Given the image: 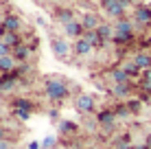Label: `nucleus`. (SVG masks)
I'll return each instance as SVG.
<instances>
[{
	"instance_id": "nucleus-1",
	"label": "nucleus",
	"mask_w": 151,
	"mask_h": 149,
	"mask_svg": "<svg viewBox=\"0 0 151 149\" xmlns=\"http://www.w3.org/2000/svg\"><path fill=\"white\" fill-rule=\"evenodd\" d=\"M44 94L48 101H53V103H64L66 99H68V86L64 83V81L59 79H48L44 83Z\"/></svg>"
},
{
	"instance_id": "nucleus-2",
	"label": "nucleus",
	"mask_w": 151,
	"mask_h": 149,
	"mask_svg": "<svg viewBox=\"0 0 151 149\" xmlns=\"http://www.w3.org/2000/svg\"><path fill=\"white\" fill-rule=\"evenodd\" d=\"M129 4H132L129 0H101V7L105 9V13L110 18H116V20H121L125 15V9Z\"/></svg>"
},
{
	"instance_id": "nucleus-3",
	"label": "nucleus",
	"mask_w": 151,
	"mask_h": 149,
	"mask_svg": "<svg viewBox=\"0 0 151 149\" xmlns=\"http://www.w3.org/2000/svg\"><path fill=\"white\" fill-rule=\"evenodd\" d=\"M75 107H77V112H81V114H90V112H94V99H92L90 94H77Z\"/></svg>"
},
{
	"instance_id": "nucleus-4",
	"label": "nucleus",
	"mask_w": 151,
	"mask_h": 149,
	"mask_svg": "<svg viewBox=\"0 0 151 149\" xmlns=\"http://www.w3.org/2000/svg\"><path fill=\"white\" fill-rule=\"evenodd\" d=\"M50 48H53V53L57 55V57H61V59H66L70 55V44L66 42V40H61V37H53V42H50Z\"/></svg>"
},
{
	"instance_id": "nucleus-5",
	"label": "nucleus",
	"mask_w": 151,
	"mask_h": 149,
	"mask_svg": "<svg viewBox=\"0 0 151 149\" xmlns=\"http://www.w3.org/2000/svg\"><path fill=\"white\" fill-rule=\"evenodd\" d=\"M134 20L140 24V27H149L151 24V7H136V11H134Z\"/></svg>"
},
{
	"instance_id": "nucleus-6",
	"label": "nucleus",
	"mask_w": 151,
	"mask_h": 149,
	"mask_svg": "<svg viewBox=\"0 0 151 149\" xmlns=\"http://www.w3.org/2000/svg\"><path fill=\"white\" fill-rule=\"evenodd\" d=\"M72 50H75L77 57H86V55H90L94 48H92V44L88 42L86 37H79V40H75V44H72Z\"/></svg>"
},
{
	"instance_id": "nucleus-7",
	"label": "nucleus",
	"mask_w": 151,
	"mask_h": 149,
	"mask_svg": "<svg viewBox=\"0 0 151 149\" xmlns=\"http://www.w3.org/2000/svg\"><path fill=\"white\" fill-rule=\"evenodd\" d=\"M2 27H4V31H9V33H20V29H22V20H20L18 15L9 13V15H4Z\"/></svg>"
},
{
	"instance_id": "nucleus-8",
	"label": "nucleus",
	"mask_w": 151,
	"mask_h": 149,
	"mask_svg": "<svg viewBox=\"0 0 151 149\" xmlns=\"http://www.w3.org/2000/svg\"><path fill=\"white\" fill-rule=\"evenodd\" d=\"M110 81L112 83H132V77L125 73L123 66H116V68L110 70Z\"/></svg>"
},
{
	"instance_id": "nucleus-9",
	"label": "nucleus",
	"mask_w": 151,
	"mask_h": 149,
	"mask_svg": "<svg viewBox=\"0 0 151 149\" xmlns=\"http://www.w3.org/2000/svg\"><path fill=\"white\" fill-rule=\"evenodd\" d=\"M96 121H99V125L110 130V127H114V123H116V114H114V110H101L96 114Z\"/></svg>"
},
{
	"instance_id": "nucleus-10",
	"label": "nucleus",
	"mask_w": 151,
	"mask_h": 149,
	"mask_svg": "<svg viewBox=\"0 0 151 149\" xmlns=\"http://www.w3.org/2000/svg\"><path fill=\"white\" fill-rule=\"evenodd\" d=\"M64 33L68 35V37H75V40H79V37H83L86 29H83L81 20H75V22H70V24H66V27H64Z\"/></svg>"
},
{
	"instance_id": "nucleus-11",
	"label": "nucleus",
	"mask_w": 151,
	"mask_h": 149,
	"mask_svg": "<svg viewBox=\"0 0 151 149\" xmlns=\"http://www.w3.org/2000/svg\"><path fill=\"white\" fill-rule=\"evenodd\" d=\"M132 59L136 61V66L140 70H149L151 68V53H149V50H138Z\"/></svg>"
},
{
	"instance_id": "nucleus-12",
	"label": "nucleus",
	"mask_w": 151,
	"mask_h": 149,
	"mask_svg": "<svg viewBox=\"0 0 151 149\" xmlns=\"http://www.w3.org/2000/svg\"><path fill=\"white\" fill-rule=\"evenodd\" d=\"M11 55L15 57V61L18 64H27V59H29V55H31V48H29V44H20V46H15V48L11 50Z\"/></svg>"
},
{
	"instance_id": "nucleus-13",
	"label": "nucleus",
	"mask_w": 151,
	"mask_h": 149,
	"mask_svg": "<svg viewBox=\"0 0 151 149\" xmlns=\"http://www.w3.org/2000/svg\"><path fill=\"white\" fill-rule=\"evenodd\" d=\"M125 33H134V24H132V20L121 18L114 24V35H125Z\"/></svg>"
},
{
	"instance_id": "nucleus-14",
	"label": "nucleus",
	"mask_w": 151,
	"mask_h": 149,
	"mask_svg": "<svg viewBox=\"0 0 151 149\" xmlns=\"http://www.w3.org/2000/svg\"><path fill=\"white\" fill-rule=\"evenodd\" d=\"M81 24H83V29H86V31H96L99 27H101L96 13H86V15L81 18Z\"/></svg>"
},
{
	"instance_id": "nucleus-15",
	"label": "nucleus",
	"mask_w": 151,
	"mask_h": 149,
	"mask_svg": "<svg viewBox=\"0 0 151 149\" xmlns=\"http://www.w3.org/2000/svg\"><path fill=\"white\" fill-rule=\"evenodd\" d=\"M112 94L116 99H125L132 94V83H112Z\"/></svg>"
},
{
	"instance_id": "nucleus-16",
	"label": "nucleus",
	"mask_w": 151,
	"mask_h": 149,
	"mask_svg": "<svg viewBox=\"0 0 151 149\" xmlns=\"http://www.w3.org/2000/svg\"><path fill=\"white\" fill-rule=\"evenodd\" d=\"M55 20L59 24H70V22H75V13H72V9H57V13H55Z\"/></svg>"
},
{
	"instance_id": "nucleus-17",
	"label": "nucleus",
	"mask_w": 151,
	"mask_h": 149,
	"mask_svg": "<svg viewBox=\"0 0 151 149\" xmlns=\"http://www.w3.org/2000/svg\"><path fill=\"white\" fill-rule=\"evenodd\" d=\"M83 37L92 44V48H101V46L105 44V42H103V37L99 35V31H86V33H83Z\"/></svg>"
},
{
	"instance_id": "nucleus-18",
	"label": "nucleus",
	"mask_w": 151,
	"mask_h": 149,
	"mask_svg": "<svg viewBox=\"0 0 151 149\" xmlns=\"http://www.w3.org/2000/svg\"><path fill=\"white\" fill-rule=\"evenodd\" d=\"M18 68V61H15L13 55H7V57H0V70L2 73H11V70Z\"/></svg>"
},
{
	"instance_id": "nucleus-19",
	"label": "nucleus",
	"mask_w": 151,
	"mask_h": 149,
	"mask_svg": "<svg viewBox=\"0 0 151 149\" xmlns=\"http://www.w3.org/2000/svg\"><path fill=\"white\" fill-rule=\"evenodd\" d=\"M2 42L7 44V46H11V48H15V46H20L22 44V37H20V33H4V37H2Z\"/></svg>"
},
{
	"instance_id": "nucleus-20",
	"label": "nucleus",
	"mask_w": 151,
	"mask_h": 149,
	"mask_svg": "<svg viewBox=\"0 0 151 149\" xmlns=\"http://www.w3.org/2000/svg\"><path fill=\"white\" fill-rule=\"evenodd\" d=\"M114 149H134V147H132V140H129V136H127V134L114 136Z\"/></svg>"
},
{
	"instance_id": "nucleus-21",
	"label": "nucleus",
	"mask_w": 151,
	"mask_h": 149,
	"mask_svg": "<svg viewBox=\"0 0 151 149\" xmlns=\"http://www.w3.org/2000/svg\"><path fill=\"white\" fill-rule=\"evenodd\" d=\"M114 114L121 116V119H127V116H132V107H129V103H116L114 105Z\"/></svg>"
},
{
	"instance_id": "nucleus-22",
	"label": "nucleus",
	"mask_w": 151,
	"mask_h": 149,
	"mask_svg": "<svg viewBox=\"0 0 151 149\" xmlns=\"http://www.w3.org/2000/svg\"><path fill=\"white\" fill-rule=\"evenodd\" d=\"M96 31H99V35L103 37V42H107V40H114V27H110V24H101Z\"/></svg>"
},
{
	"instance_id": "nucleus-23",
	"label": "nucleus",
	"mask_w": 151,
	"mask_h": 149,
	"mask_svg": "<svg viewBox=\"0 0 151 149\" xmlns=\"http://www.w3.org/2000/svg\"><path fill=\"white\" fill-rule=\"evenodd\" d=\"M123 68H125V73H127L129 77H132V79H136V77L140 75V68H138V66H136V61H125V64H123Z\"/></svg>"
},
{
	"instance_id": "nucleus-24",
	"label": "nucleus",
	"mask_w": 151,
	"mask_h": 149,
	"mask_svg": "<svg viewBox=\"0 0 151 149\" xmlns=\"http://www.w3.org/2000/svg\"><path fill=\"white\" fill-rule=\"evenodd\" d=\"M77 130H79V127H77L75 123H70V121H61L59 123V132H61V134H68L70 136V134H75Z\"/></svg>"
},
{
	"instance_id": "nucleus-25",
	"label": "nucleus",
	"mask_w": 151,
	"mask_h": 149,
	"mask_svg": "<svg viewBox=\"0 0 151 149\" xmlns=\"http://www.w3.org/2000/svg\"><path fill=\"white\" fill-rule=\"evenodd\" d=\"M13 110H33V105H31L29 99H24V96H18V99L13 101Z\"/></svg>"
},
{
	"instance_id": "nucleus-26",
	"label": "nucleus",
	"mask_w": 151,
	"mask_h": 149,
	"mask_svg": "<svg viewBox=\"0 0 151 149\" xmlns=\"http://www.w3.org/2000/svg\"><path fill=\"white\" fill-rule=\"evenodd\" d=\"M13 116H15L18 121H29L31 110H13Z\"/></svg>"
},
{
	"instance_id": "nucleus-27",
	"label": "nucleus",
	"mask_w": 151,
	"mask_h": 149,
	"mask_svg": "<svg viewBox=\"0 0 151 149\" xmlns=\"http://www.w3.org/2000/svg\"><path fill=\"white\" fill-rule=\"evenodd\" d=\"M11 50H13L11 46H7L2 40H0V57H7V55H11Z\"/></svg>"
},
{
	"instance_id": "nucleus-28",
	"label": "nucleus",
	"mask_w": 151,
	"mask_h": 149,
	"mask_svg": "<svg viewBox=\"0 0 151 149\" xmlns=\"http://www.w3.org/2000/svg\"><path fill=\"white\" fill-rule=\"evenodd\" d=\"M55 147V138H44L42 140V149H53Z\"/></svg>"
},
{
	"instance_id": "nucleus-29",
	"label": "nucleus",
	"mask_w": 151,
	"mask_h": 149,
	"mask_svg": "<svg viewBox=\"0 0 151 149\" xmlns=\"http://www.w3.org/2000/svg\"><path fill=\"white\" fill-rule=\"evenodd\" d=\"M127 103H129V107H132V112H134V114H136V112L140 110V101H138V99H129Z\"/></svg>"
},
{
	"instance_id": "nucleus-30",
	"label": "nucleus",
	"mask_w": 151,
	"mask_h": 149,
	"mask_svg": "<svg viewBox=\"0 0 151 149\" xmlns=\"http://www.w3.org/2000/svg\"><path fill=\"white\" fill-rule=\"evenodd\" d=\"M0 149H11V143H9V138H7V140H0Z\"/></svg>"
},
{
	"instance_id": "nucleus-31",
	"label": "nucleus",
	"mask_w": 151,
	"mask_h": 149,
	"mask_svg": "<svg viewBox=\"0 0 151 149\" xmlns=\"http://www.w3.org/2000/svg\"><path fill=\"white\" fill-rule=\"evenodd\" d=\"M142 81H147V83H151V68L149 70H145V79Z\"/></svg>"
},
{
	"instance_id": "nucleus-32",
	"label": "nucleus",
	"mask_w": 151,
	"mask_h": 149,
	"mask_svg": "<svg viewBox=\"0 0 151 149\" xmlns=\"http://www.w3.org/2000/svg\"><path fill=\"white\" fill-rule=\"evenodd\" d=\"M29 149H42V143H29Z\"/></svg>"
},
{
	"instance_id": "nucleus-33",
	"label": "nucleus",
	"mask_w": 151,
	"mask_h": 149,
	"mask_svg": "<svg viewBox=\"0 0 151 149\" xmlns=\"http://www.w3.org/2000/svg\"><path fill=\"white\" fill-rule=\"evenodd\" d=\"M0 140H7V130L4 127H0Z\"/></svg>"
},
{
	"instance_id": "nucleus-34",
	"label": "nucleus",
	"mask_w": 151,
	"mask_h": 149,
	"mask_svg": "<svg viewBox=\"0 0 151 149\" xmlns=\"http://www.w3.org/2000/svg\"><path fill=\"white\" fill-rule=\"evenodd\" d=\"M0 94H4V83H2V77H0Z\"/></svg>"
},
{
	"instance_id": "nucleus-35",
	"label": "nucleus",
	"mask_w": 151,
	"mask_h": 149,
	"mask_svg": "<svg viewBox=\"0 0 151 149\" xmlns=\"http://www.w3.org/2000/svg\"><path fill=\"white\" fill-rule=\"evenodd\" d=\"M4 33H7V31H4V27H2V24H0V40L4 37Z\"/></svg>"
},
{
	"instance_id": "nucleus-36",
	"label": "nucleus",
	"mask_w": 151,
	"mask_h": 149,
	"mask_svg": "<svg viewBox=\"0 0 151 149\" xmlns=\"http://www.w3.org/2000/svg\"><path fill=\"white\" fill-rule=\"evenodd\" d=\"M145 145H147V147H149V149H151V134H149V136H147V140H145Z\"/></svg>"
},
{
	"instance_id": "nucleus-37",
	"label": "nucleus",
	"mask_w": 151,
	"mask_h": 149,
	"mask_svg": "<svg viewBox=\"0 0 151 149\" xmlns=\"http://www.w3.org/2000/svg\"><path fill=\"white\" fill-rule=\"evenodd\" d=\"M134 149H149L147 145H138V147H134Z\"/></svg>"
},
{
	"instance_id": "nucleus-38",
	"label": "nucleus",
	"mask_w": 151,
	"mask_h": 149,
	"mask_svg": "<svg viewBox=\"0 0 151 149\" xmlns=\"http://www.w3.org/2000/svg\"><path fill=\"white\" fill-rule=\"evenodd\" d=\"M147 46H151V35H149V37H147Z\"/></svg>"
},
{
	"instance_id": "nucleus-39",
	"label": "nucleus",
	"mask_w": 151,
	"mask_h": 149,
	"mask_svg": "<svg viewBox=\"0 0 151 149\" xmlns=\"http://www.w3.org/2000/svg\"><path fill=\"white\" fill-rule=\"evenodd\" d=\"M88 149H99V147H88Z\"/></svg>"
},
{
	"instance_id": "nucleus-40",
	"label": "nucleus",
	"mask_w": 151,
	"mask_h": 149,
	"mask_svg": "<svg viewBox=\"0 0 151 149\" xmlns=\"http://www.w3.org/2000/svg\"><path fill=\"white\" fill-rule=\"evenodd\" d=\"M129 2H138V0H129Z\"/></svg>"
},
{
	"instance_id": "nucleus-41",
	"label": "nucleus",
	"mask_w": 151,
	"mask_h": 149,
	"mask_svg": "<svg viewBox=\"0 0 151 149\" xmlns=\"http://www.w3.org/2000/svg\"><path fill=\"white\" fill-rule=\"evenodd\" d=\"M53 2H59V0H53Z\"/></svg>"
},
{
	"instance_id": "nucleus-42",
	"label": "nucleus",
	"mask_w": 151,
	"mask_h": 149,
	"mask_svg": "<svg viewBox=\"0 0 151 149\" xmlns=\"http://www.w3.org/2000/svg\"><path fill=\"white\" fill-rule=\"evenodd\" d=\"M0 73H2V70H0Z\"/></svg>"
}]
</instances>
